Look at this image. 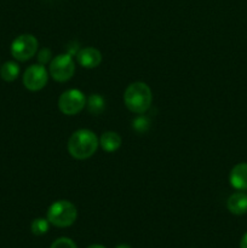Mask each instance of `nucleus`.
<instances>
[{
  "mask_svg": "<svg viewBox=\"0 0 247 248\" xmlns=\"http://www.w3.org/2000/svg\"><path fill=\"white\" fill-rule=\"evenodd\" d=\"M86 107L89 111L93 115H99L106 109V101L103 97L98 93H93L86 98Z\"/></svg>",
  "mask_w": 247,
  "mask_h": 248,
  "instance_id": "13",
  "label": "nucleus"
},
{
  "mask_svg": "<svg viewBox=\"0 0 247 248\" xmlns=\"http://www.w3.org/2000/svg\"><path fill=\"white\" fill-rule=\"evenodd\" d=\"M47 80L48 73L43 64L31 65L23 74V85L29 91H40L46 86Z\"/></svg>",
  "mask_w": 247,
  "mask_h": 248,
  "instance_id": "7",
  "label": "nucleus"
},
{
  "mask_svg": "<svg viewBox=\"0 0 247 248\" xmlns=\"http://www.w3.org/2000/svg\"><path fill=\"white\" fill-rule=\"evenodd\" d=\"M48 228H50V222L47 220V218H36L31 222V232L36 236H41V235L46 234L48 232Z\"/></svg>",
  "mask_w": 247,
  "mask_h": 248,
  "instance_id": "14",
  "label": "nucleus"
},
{
  "mask_svg": "<svg viewBox=\"0 0 247 248\" xmlns=\"http://www.w3.org/2000/svg\"><path fill=\"white\" fill-rule=\"evenodd\" d=\"M227 208L235 216H242L247 212V194L237 191L232 194L227 201Z\"/></svg>",
  "mask_w": 247,
  "mask_h": 248,
  "instance_id": "10",
  "label": "nucleus"
},
{
  "mask_svg": "<svg viewBox=\"0 0 247 248\" xmlns=\"http://www.w3.org/2000/svg\"><path fill=\"white\" fill-rule=\"evenodd\" d=\"M19 75V65L16 62H5L0 68V77L4 81L12 82L18 78Z\"/></svg>",
  "mask_w": 247,
  "mask_h": 248,
  "instance_id": "12",
  "label": "nucleus"
},
{
  "mask_svg": "<svg viewBox=\"0 0 247 248\" xmlns=\"http://www.w3.org/2000/svg\"><path fill=\"white\" fill-rule=\"evenodd\" d=\"M229 182L236 190H247V162L235 165L229 174Z\"/></svg>",
  "mask_w": 247,
  "mask_h": 248,
  "instance_id": "9",
  "label": "nucleus"
},
{
  "mask_svg": "<svg viewBox=\"0 0 247 248\" xmlns=\"http://www.w3.org/2000/svg\"><path fill=\"white\" fill-rule=\"evenodd\" d=\"M99 145L107 153H114L121 147V137L114 131H107L102 133L99 138Z\"/></svg>",
  "mask_w": 247,
  "mask_h": 248,
  "instance_id": "11",
  "label": "nucleus"
},
{
  "mask_svg": "<svg viewBox=\"0 0 247 248\" xmlns=\"http://www.w3.org/2000/svg\"><path fill=\"white\" fill-rule=\"evenodd\" d=\"M153 93L145 82L136 81L128 85L124 93V103L126 108L135 114H144L150 108Z\"/></svg>",
  "mask_w": 247,
  "mask_h": 248,
  "instance_id": "2",
  "label": "nucleus"
},
{
  "mask_svg": "<svg viewBox=\"0 0 247 248\" xmlns=\"http://www.w3.org/2000/svg\"><path fill=\"white\" fill-rule=\"evenodd\" d=\"M132 126L137 132H145L149 128V120L144 116H139V118L133 120Z\"/></svg>",
  "mask_w": 247,
  "mask_h": 248,
  "instance_id": "15",
  "label": "nucleus"
},
{
  "mask_svg": "<svg viewBox=\"0 0 247 248\" xmlns=\"http://www.w3.org/2000/svg\"><path fill=\"white\" fill-rule=\"evenodd\" d=\"M77 218V207L68 200H58L47 210V220L57 228H68Z\"/></svg>",
  "mask_w": 247,
  "mask_h": 248,
  "instance_id": "3",
  "label": "nucleus"
},
{
  "mask_svg": "<svg viewBox=\"0 0 247 248\" xmlns=\"http://www.w3.org/2000/svg\"><path fill=\"white\" fill-rule=\"evenodd\" d=\"M39 47L38 39L31 34L18 35L11 44V55L19 62L31 60L36 53Z\"/></svg>",
  "mask_w": 247,
  "mask_h": 248,
  "instance_id": "5",
  "label": "nucleus"
},
{
  "mask_svg": "<svg viewBox=\"0 0 247 248\" xmlns=\"http://www.w3.org/2000/svg\"><path fill=\"white\" fill-rule=\"evenodd\" d=\"M51 58H52V52H51L50 48H43V50H40L38 52V62L39 64H47V63H50Z\"/></svg>",
  "mask_w": 247,
  "mask_h": 248,
  "instance_id": "17",
  "label": "nucleus"
},
{
  "mask_svg": "<svg viewBox=\"0 0 247 248\" xmlns=\"http://www.w3.org/2000/svg\"><path fill=\"white\" fill-rule=\"evenodd\" d=\"M116 248H131V247L128 246V245H125V244H124V245H119V246L116 247Z\"/></svg>",
  "mask_w": 247,
  "mask_h": 248,
  "instance_id": "20",
  "label": "nucleus"
},
{
  "mask_svg": "<svg viewBox=\"0 0 247 248\" xmlns=\"http://www.w3.org/2000/svg\"><path fill=\"white\" fill-rule=\"evenodd\" d=\"M48 73L53 80L65 82L73 78L75 73V62L70 53H61L52 58L48 67Z\"/></svg>",
  "mask_w": 247,
  "mask_h": 248,
  "instance_id": "4",
  "label": "nucleus"
},
{
  "mask_svg": "<svg viewBox=\"0 0 247 248\" xmlns=\"http://www.w3.org/2000/svg\"><path fill=\"white\" fill-rule=\"evenodd\" d=\"M99 140L92 131L81 128L70 136L68 140V152L74 159L85 160L97 152Z\"/></svg>",
  "mask_w": 247,
  "mask_h": 248,
  "instance_id": "1",
  "label": "nucleus"
},
{
  "mask_svg": "<svg viewBox=\"0 0 247 248\" xmlns=\"http://www.w3.org/2000/svg\"><path fill=\"white\" fill-rule=\"evenodd\" d=\"M87 248H106L104 246H101V245H92V246L87 247Z\"/></svg>",
  "mask_w": 247,
  "mask_h": 248,
  "instance_id": "19",
  "label": "nucleus"
},
{
  "mask_svg": "<svg viewBox=\"0 0 247 248\" xmlns=\"http://www.w3.org/2000/svg\"><path fill=\"white\" fill-rule=\"evenodd\" d=\"M77 61L82 68L92 69L101 64L102 53L94 47H84L77 52Z\"/></svg>",
  "mask_w": 247,
  "mask_h": 248,
  "instance_id": "8",
  "label": "nucleus"
},
{
  "mask_svg": "<svg viewBox=\"0 0 247 248\" xmlns=\"http://www.w3.org/2000/svg\"><path fill=\"white\" fill-rule=\"evenodd\" d=\"M86 106V97L80 90L70 89L63 92L58 99V108L65 115H77Z\"/></svg>",
  "mask_w": 247,
  "mask_h": 248,
  "instance_id": "6",
  "label": "nucleus"
},
{
  "mask_svg": "<svg viewBox=\"0 0 247 248\" xmlns=\"http://www.w3.org/2000/svg\"><path fill=\"white\" fill-rule=\"evenodd\" d=\"M240 248H247V232L242 236L241 241H240Z\"/></svg>",
  "mask_w": 247,
  "mask_h": 248,
  "instance_id": "18",
  "label": "nucleus"
},
{
  "mask_svg": "<svg viewBox=\"0 0 247 248\" xmlns=\"http://www.w3.org/2000/svg\"><path fill=\"white\" fill-rule=\"evenodd\" d=\"M50 248H77V245L68 237H61V239L56 240Z\"/></svg>",
  "mask_w": 247,
  "mask_h": 248,
  "instance_id": "16",
  "label": "nucleus"
}]
</instances>
